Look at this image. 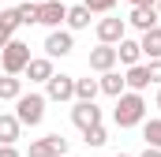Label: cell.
<instances>
[{"label":"cell","instance_id":"6da1fadb","mask_svg":"<svg viewBox=\"0 0 161 157\" xmlns=\"http://www.w3.org/2000/svg\"><path fill=\"white\" fill-rule=\"evenodd\" d=\"M142 116H146L142 94H139V90H124L120 97H116V109H113V123H116V127H139Z\"/></svg>","mask_w":161,"mask_h":157},{"label":"cell","instance_id":"7a4b0ae2","mask_svg":"<svg viewBox=\"0 0 161 157\" xmlns=\"http://www.w3.org/2000/svg\"><path fill=\"white\" fill-rule=\"evenodd\" d=\"M45 94H19L15 97V116L23 127H38L41 120H45Z\"/></svg>","mask_w":161,"mask_h":157},{"label":"cell","instance_id":"3957f363","mask_svg":"<svg viewBox=\"0 0 161 157\" xmlns=\"http://www.w3.org/2000/svg\"><path fill=\"white\" fill-rule=\"evenodd\" d=\"M30 64V45L19 38H11L4 49H0V68L8 71V75H23V68Z\"/></svg>","mask_w":161,"mask_h":157},{"label":"cell","instance_id":"277c9868","mask_svg":"<svg viewBox=\"0 0 161 157\" xmlns=\"http://www.w3.org/2000/svg\"><path fill=\"white\" fill-rule=\"evenodd\" d=\"M45 97H49V101H71V97H75V78L64 75V71H60V75L53 71L49 82H45Z\"/></svg>","mask_w":161,"mask_h":157},{"label":"cell","instance_id":"5b68a950","mask_svg":"<svg viewBox=\"0 0 161 157\" xmlns=\"http://www.w3.org/2000/svg\"><path fill=\"white\" fill-rule=\"evenodd\" d=\"M71 49H75V34L71 30H49V38H45V56H71Z\"/></svg>","mask_w":161,"mask_h":157},{"label":"cell","instance_id":"8992f818","mask_svg":"<svg viewBox=\"0 0 161 157\" xmlns=\"http://www.w3.org/2000/svg\"><path fill=\"white\" fill-rule=\"evenodd\" d=\"M60 154H68V138L64 135H45L38 142H30L26 157H60Z\"/></svg>","mask_w":161,"mask_h":157},{"label":"cell","instance_id":"52a82bcc","mask_svg":"<svg viewBox=\"0 0 161 157\" xmlns=\"http://www.w3.org/2000/svg\"><path fill=\"white\" fill-rule=\"evenodd\" d=\"M71 123L86 131V127H94V123H101V109L94 105V101H75L71 105Z\"/></svg>","mask_w":161,"mask_h":157},{"label":"cell","instance_id":"ba28073f","mask_svg":"<svg viewBox=\"0 0 161 157\" xmlns=\"http://www.w3.org/2000/svg\"><path fill=\"white\" fill-rule=\"evenodd\" d=\"M120 38H127V19L109 15V19H101V23H97V41H105V45H116Z\"/></svg>","mask_w":161,"mask_h":157},{"label":"cell","instance_id":"9c48e42d","mask_svg":"<svg viewBox=\"0 0 161 157\" xmlns=\"http://www.w3.org/2000/svg\"><path fill=\"white\" fill-rule=\"evenodd\" d=\"M120 60H116V45H105V41H97V49H90V71H109V68H116Z\"/></svg>","mask_w":161,"mask_h":157},{"label":"cell","instance_id":"30bf717a","mask_svg":"<svg viewBox=\"0 0 161 157\" xmlns=\"http://www.w3.org/2000/svg\"><path fill=\"white\" fill-rule=\"evenodd\" d=\"M158 23H161V19H158V8H154V4H135L131 15H127V26H135L139 34L150 30V26H158Z\"/></svg>","mask_w":161,"mask_h":157},{"label":"cell","instance_id":"8fae6325","mask_svg":"<svg viewBox=\"0 0 161 157\" xmlns=\"http://www.w3.org/2000/svg\"><path fill=\"white\" fill-rule=\"evenodd\" d=\"M64 19H68V8H64L60 0H45V4H38V23H41V26L56 30Z\"/></svg>","mask_w":161,"mask_h":157},{"label":"cell","instance_id":"7c38bea8","mask_svg":"<svg viewBox=\"0 0 161 157\" xmlns=\"http://www.w3.org/2000/svg\"><path fill=\"white\" fill-rule=\"evenodd\" d=\"M23 75L30 78V82H49V75H53V56H30V64L23 68Z\"/></svg>","mask_w":161,"mask_h":157},{"label":"cell","instance_id":"4fadbf2b","mask_svg":"<svg viewBox=\"0 0 161 157\" xmlns=\"http://www.w3.org/2000/svg\"><path fill=\"white\" fill-rule=\"evenodd\" d=\"M97 86H101V94H109V97H120L124 90H127V78H124L116 68H109V71H101Z\"/></svg>","mask_w":161,"mask_h":157},{"label":"cell","instance_id":"5bb4252c","mask_svg":"<svg viewBox=\"0 0 161 157\" xmlns=\"http://www.w3.org/2000/svg\"><path fill=\"white\" fill-rule=\"evenodd\" d=\"M139 45H142V56H150V60H161V23H158V26H150V30H142Z\"/></svg>","mask_w":161,"mask_h":157},{"label":"cell","instance_id":"9a60e30c","mask_svg":"<svg viewBox=\"0 0 161 157\" xmlns=\"http://www.w3.org/2000/svg\"><path fill=\"white\" fill-rule=\"evenodd\" d=\"M116 60L127 64V68H131V64H139V60H142V45H139V41H131V38H120V41H116Z\"/></svg>","mask_w":161,"mask_h":157},{"label":"cell","instance_id":"2e32d148","mask_svg":"<svg viewBox=\"0 0 161 157\" xmlns=\"http://www.w3.org/2000/svg\"><path fill=\"white\" fill-rule=\"evenodd\" d=\"M19 131H23V123L15 112H0V142H19Z\"/></svg>","mask_w":161,"mask_h":157},{"label":"cell","instance_id":"e0dca14e","mask_svg":"<svg viewBox=\"0 0 161 157\" xmlns=\"http://www.w3.org/2000/svg\"><path fill=\"white\" fill-rule=\"evenodd\" d=\"M90 15H94V11H90L86 4H75V8H68V19H64V23H68V30L75 34V30H86V26H90Z\"/></svg>","mask_w":161,"mask_h":157},{"label":"cell","instance_id":"ac0fdd59","mask_svg":"<svg viewBox=\"0 0 161 157\" xmlns=\"http://www.w3.org/2000/svg\"><path fill=\"white\" fill-rule=\"evenodd\" d=\"M124 78H127V90H139V94L150 86V71H146V64H131Z\"/></svg>","mask_w":161,"mask_h":157},{"label":"cell","instance_id":"d6986e66","mask_svg":"<svg viewBox=\"0 0 161 157\" xmlns=\"http://www.w3.org/2000/svg\"><path fill=\"white\" fill-rule=\"evenodd\" d=\"M19 94H23V78L4 71V78H0V101H15Z\"/></svg>","mask_w":161,"mask_h":157},{"label":"cell","instance_id":"ffe728a7","mask_svg":"<svg viewBox=\"0 0 161 157\" xmlns=\"http://www.w3.org/2000/svg\"><path fill=\"white\" fill-rule=\"evenodd\" d=\"M97 94H101L97 78H75V101H94Z\"/></svg>","mask_w":161,"mask_h":157},{"label":"cell","instance_id":"44dd1931","mask_svg":"<svg viewBox=\"0 0 161 157\" xmlns=\"http://www.w3.org/2000/svg\"><path fill=\"white\" fill-rule=\"evenodd\" d=\"M82 138H86V146H90V150H97V146H105V142H109V131H105V123H94V127H86V131H82Z\"/></svg>","mask_w":161,"mask_h":157},{"label":"cell","instance_id":"7402d4cb","mask_svg":"<svg viewBox=\"0 0 161 157\" xmlns=\"http://www.w3.org/2000/svg\"><path fill=\"white\" fill-rule=\"evenodd\" d=\"M142 138H146V146L161 150V120H142Z\"/></svg>","mask_w":161,"mask_h":157},{"label":"cell","instance_id":"603a6c76","mask_svg":"<svg viewBox=\"0 0 161 157\" xmlns=\"http://www.w3.org/2000/svg\"><path fill=\"white\" fill-rule=\"evenodd\" d=\"M15 11H19V23H23V26H34V23H38V4H34V0L19 4Z\"/></svg>","mask_w":161,"mask_h":157},{"label":"cell","instance_id":"cb8c5ba5","mask_svg":"<svg viewBox=\"0 0 161 157\" xmlns=\"http://www.w3.org/2000/svg\"><path fill=\"white\" fill-rule=\"evenodd\" d=\"M0 26H4L8 34H15V30L23 26V23H19V11H15V8H8V11H0Z\"/></svg>","mask_w":161,"mask_h":157},{"label":"cell","instance_id":"d4e9b609","mask_svg":"<svg viewBox=\"0 0 161 157\" xmlns=\"http://www.w3.org/2000/svg\"><path fill=\"white\" fill-rule=\"evenodd\" d=\"M82 4H86L94 15H109V11L116 8V0H82Z\"/></svg>","mask_w":161,"mask_h":157},{"label":"cell","instance_id":"484cf974","mask_svg":"<svg viewBox=\"0 0 161 157\" xmlns=\"http://www.w3.org/2000/svg\"><path fill=\"white\" fill-rule=\"evenodd\" d=\"M146 71H150V86H158V82H161V60H150Z\"/></svg>","mask_w":161,"mask_h":157},{"label":"cell","instance_id":"4316f807","mask_svg":"<svg viewBox=\"0 0 161 157\" xmlns=\"http://www.w3.org/2000/svg\"><path fill=\"white\" fill-rule=\"evenodd\" d=\"M0 157H23L15 150V142H0Z\"/></svg>","mask_w":161,"mask_h":157},{"label":"cell","instance_id":"83f0119b","mask_svg":"<svg viewBox=\"0 0 161 157\" xmlns=\"http://www.w3.org/2000/svg\"><path fill=\"white\" fill-rule=\"evenodd\" d=\"M139 157H161V150H158V146H146V150H142Z\"/></svg>","mask_w":161,"mask_h":157},{"label":"cell","instance_id":"f1b7e54d","mask_svg":"<svg viewBox=\"0 0 161 157\" xmlns=\"http://www.w3.org/2000/svg\"><path fill=\"white\" fill-rule=\"evenodd\" d=\"M15 38V34H8V30H4V26H0V49H4V45H8V41Z\"/></svg>","mask_w":161,"mask_h":157},{"label":"cell","instance_id":"f546056e","mask_svg":"<svg viewBox=\"0 0 161 157\" xmlns=\"http://www.w3.org/2000/svg\"><path fill=\"white\" fill-rule=\"evenodd\" d=\"M127 4H131V8H135V4H158V0H127Z\"/></svg>","mask_w":161,"mask_h":157},{"label":"cell","instance_id":"4dcf8cb0","mask_svg":"<svg viewBox=\"0 0 161 157\" xmlns=\"http://www.w3.org/2000/svg\"><path fill=\"white\" fill-rule=\"evenodd\" d=\"M158 109H161V82H158Z\"/></svg>","mask_w":161,"mask_h":157},{"label":"cell","instance_id":"1f68e13d","mask_svg":"<svg viewBox=\"0 0 161 157\" xmlns=\"http://www.w3.org/2000/svg\"><path fill=\"white\" fill-rule=\"evenodd\" d=\"M154 8H158V19H161V0H158V4H154Z\"/></svg>","mask_w":161,"mask_h":157},{"label":"cell","instance_id":"d6a6232c","mask_svg":"<svg viewBox=\"0 0 161 157\" xmlns=\"http://www.w3.org/2000/svg\"><path fill=\"white\" fill-rule=\"evenodd\" d=\"M113 157H127V154H113Z\"/></svg>","mask_w":161,"mask_h":157},{"label":"cell","instance_id":"836d02e7","mask_svg":"<svg viewBox=\"0 0 161 157\" xmlns=\"http://www.w3.org/2000/svg\"><path fill=\"white\" fill-rule=\"evenodd\" d=\"M34 4H45V0H34Z\"/></svg>","mask_w":161,"mask_h":157},{"label":"cell","instance_id":"e575fe53","mask_svg":"<svg viewBox=\"0 0 161 157\" xmlns=\"http://www.w3.org/2000/svg\"><path fill=\"white\" fill-rule=\"evenodd\" d=\"M60 157H68V154H60Z\"/></svg>","mask_w":161,"mask_h":157}]
</instances>
